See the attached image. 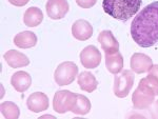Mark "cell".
I'll return each mask as SVG.
<instances>
[{"label": "cell", "mask_w": 158, "mask_h": 119, "mask_svg": "<svg viewBox=\"0 0 158 119\" xmlns=\"http://www.w3.org/2000/svg\"><path fill=\"white\" fill-rule=\"evenodd\" d=\"M14 43L20 49H31L36 45L37 36L35 35V33L30 31L18 33L14 38Z\"/></svg>", "instance_id": "cell-15"}, {"label": "cell", "mask_w": 158, "mask_h": 119, "mask_svg": "<svg viewBox=\"0 0 158 119\" xmlns=\"http://www.w3.org/2000/svg\"><path fill=\"white\" fill-rule=\"evenodd\" d=\"M149 109L150 113H151V117L154 119H158V100L154 101Z\"/></svg>", "instance_id": "cell-22"}, {"label": "cell", "mask_w": 158, "mask_h": 119, "mask_svg": "<svg viewBox=\"0 0 158 119\" xmlns=\"http://www.w3.org/2000/svg\"><path fill=\"white\" fill-rule=\"evenodd\" d=\"M134 80L135 76L133 74V71H122L121 74L115 76V79H114V94L119 98L127 97L133 87Z\"/></svg>", "instance_id": "cell-5"}, {"label": "cell", "mask_w": 158, "mask_h": 119, "mask_svg": "<svg viewBox=\"0 0 158 119\" xmlns=\"http://www.w3.org/2000/svg\"><path fill=\"white\" fill-rule=\"evenodd\" d=\"M76 96L77 94H74V93L67 90L56 92L54 98H53L54 111L59 114H64L69 111H72L76 100Z\"/></svg>", "instance_id": "cell-6"}, {"label": "cell", "mask_w": 158, "mask_h": 119, "mask_svg": "<svg viewBox=\"0 0 158 119\" xmlns=\"http://www.w3.org/2000/svg\"><path fill=\"white\" fill-rule=\"evenodd\" d=\"M70 6L67 0H49L45 4V10L49 18L53 20L62 19L68 14Z\"/></svg>", "instance_id": "cell-8"}, {"label": "cell", "mask_w": 158, "mask_h": 119, "mask_svg": "<svg viewBox=\"0 0 158 119\" xmlns=\"http://www.w3.org/2000/svg\"><path fill=\"white\" fill-rule=\"evenodd\" d=\"M91 102L89 100L88 97H85V95H79L76 96V100L74 103V107L71 112L77 115H86L91 111Z\"/></svg>", "instance_id": "cell-19"}, {"label": "cell", "mask_w": 158, "mask_h": 119, "mask_svg": "<svg viewBox=\"0 0 158 119\" xmlns=\"http://www.w3.org/2000/svg\"><path fill=\"white\" fill-rule=\"evenodd\" d=\"M98 41L106 54H114L119 52V43L111 31H102L98 36Z\"/></svg>", "instance_id": "cell-12"}, {"label": "cell", "mask_w": 158, "mask_h": 119, "mask_svg": "<svg viewBox=\"0 0 158 119\" xmlns=\"http://www.w3.org/2000/svg\"><path fill=\"white\" fill-rule=\"evenodd\" d=\"M72 34L77 40L85 41L93 35V27L85 19H78L72 25Z\"/></svg>", "instance_id": "cell-11"}, {"label": "cell", "mask_w": 158, "mask_h": 119, "mask_svg": "<svg viewBox=\"0 0 158 119\" xmlns=\"http://www.w3.org/2000/svg\"><path fill=\"white\" fill-rule=\"evenodd\" d=\"M78 85L85 92L92 93L97 88L98 82L96 80L95 76L91 72L85 71V72L80 73V75L78 76Z\"/></svg>", "instance_id": "cell-16"}, {"label": "cell", "mask_w": 158, "mask_h": 119, "mask_svg": "<svg viewBox=\"0 0 158 119\" xmlns=\"http://www.w3.org/2000/svg\"><path fill=\"white\" fill-rule=\"evenodd\" d=\"M106 67L110 73L118 74L123 69V57L121 53L117 52L114 54H106Z\"/></svg>", "instance_id": "cell-18"}, {"label": "cell", "mask_w": 158, "mask_h": 119, "mask_svg": "<svg viewBox=\"0 0 158 119\" xmlns=\"http://www.w3.org/2000/svg\"><path fill=\"white\" fill-rule=\"evenodd\" d=\"M80 62L85 69H96L101 62V54L95 45H88L80 53Z\"/></svg>", "instance_id": "cell-7"}, {"label": "cell", "mask_w": 158, "mask_h": 119, "mask_svg": "<svg viewBox=\"0 0 158 119\" xmlns=\"http://www.w3.org/2000/svg\"><path fill=\"white\" fill-rule=\"evenodd\" d=\"M155 93L152 88L146 82L144 78L139 81V84L134 91L132 96V102L136 110H146L151 107L155 101Z\"/></svg>", "instance_id": "cell-3"}, {"label": "cell", "mask_w": 158, "mask_h": 119, "mask_svg": "<svg viewBox=\"0 0 158 119\" xmlns=\"http://www.w3.org/2000/svg\"><path fill=\"white\" fill-rule=\"evenodd\" d=\"M97 0H76V3L82 9H90L94 6Z\"/></svg>", "instance_id": "cell-21"}, {"label": "cell", "mask_w": 158, "mask_h": 119, "mask_svg": "<svg viewBox=\"0 0 158 119\" xmlns=\"http://www.w3.org/2000/svg\"><path fill=\"white\" fill-rule=\"evenodd\" d=\"M4 60L7 64L13 69H18V68H23L30 64V60L23 53H20L18 51L10 50L3 55Z\"/></svg>", "instance_id": "cell-13"}, {"label": "cell", "mask_w": 158, "mask_h": 119, "mask_svg": "<svg viewBox=\"0 0 158 119\" xmlns=\"http://www.w3.org/2000/svg\"><path fill=\"white\" fill-rule=\"evenodd\" d=\"M11 4L15 6H24L30 2V0H7Z\"/></svg>", "instance_id": "cell-23"}, {"label": "cell", "mask_w": 158, "mask_h": 119, "mask_svg": "<svg viewBox=\"0 0 158 119\" xmlns=\"http://www.w3.org/2000/svg\"><path fill=\"white\" fill-rule=\"evenodd\" d=\"M142 0H103V11L114 19L127 21L136 15Z\"/></svg>", "instance_id": "cell-2"}, {"label": "cell", "mask_w": 158, "mask_h": 119, "mask_svg": "<svg viewBox=\"0 0 158 119\" xmlns=\"http://www.w3.org/2000/svg\"><path fill=\"white\" fill-rule=\"evenodd\" d=\"M1 113L6 119H17L20 115L19 108L17 105L11 101H6L1 103Z\"/></svg>", "instance_id": "cell-20"}, {"label": "cell", "mask_w": 158, "mask_h": 119, "mask_svg": "<svg viewBox=\"0 0 158 119\" xmlns=\"http://www.w3.org/2000/svg\"><path fill=\"white\" fill-rule=\"evenodd\" d=\"M11 83L17 92L23 93L27 90H29V88L32 84V77L29 73L24 72V71H18L15 74H13Z\"/></svg>", "instance_id": "cell-14"}, {"label": "cell", "mask_w": 158, "mask_h": 119, "mask_svg": "<svg viewBox=\"0 0 158 119\" xmlns=\"http://www.w3.org/2000/svg\"><path fill=\"white\" fill-rule=\"evenodd\" d=\"M78 74V67L72 61L60 63L54 73V80L59 87L71 84Z\"/></svg>", "instance_id": "cell-4"}, {"label": "cell", "mask_w": 158, "mask_h": 119, "mask_svg": "<svg viewBox=\"0 0 158 119\" xmlns=\"http://www.w3.org/2000/svg\"><path fill=\"white\" fill-rule=\"evenodd\" d=\"M149 75L158 80V64H153L151 70L149 71Z\"/></svg>", "instance_id": "cell-24"}, {"label": "cell", "mask_w": 158, "mask_h": 119, "mask_svg": "<svg viewBox=\"0 0 158 119\" xmlns=\"http://www.w3.org/2000/svg\"><path fill=\"white\" fill-rule=\"evenodd\" d=\"M131 36L141 47L158 44V1L140 11L131 24Z\"/></svg>", "instance_id": "cell-1"}, {"label": "cell", "mask_w": 158, "mask_h": 119, "mask_svg": "<svg viewBox=\"0 0 158 119\" xmlns=\"http://www.w3.org/2000/svg\"><path fill=\"white\" fill-rule=\"evenodd\" d=\"M27 105L30 111L34 113H40L49 109V97L41 92H35L29 96L27 100Z\"/></svg>", "instance_id": "cell-9"}, {"label": "cell", "mask_w": 158, "mask_h": 119, "mask_svg": "<svg viewBox=\"0 0 158 119\" xmlns=\"http://www.w3.org/2000/svg\"><path fill=\"white\" fill-rule=\"evenodd\" d=\"M132 71H134L137 74H142L147 73L151 70L153 67V61L148 55L142 54V53H135L133 56L131 57L130 61Z\"/></svg>", "instance_id": "cell-10"}, {"label": "cell", "mask_w": 158, "mask_h": 119, "mask_svg": "<svg viewBox=\"0 0 158 119\" xmlns=\"http://www.w3.org/2000/svg\"><path fill=\"white\" fill-rule=\"evenodd\" d=\"M43 20V13L40 9L36 6H32L25 11L23 16V22L29 27H38Z\"/></svg>", "instance_id": "cell-17"}]
</instances>
